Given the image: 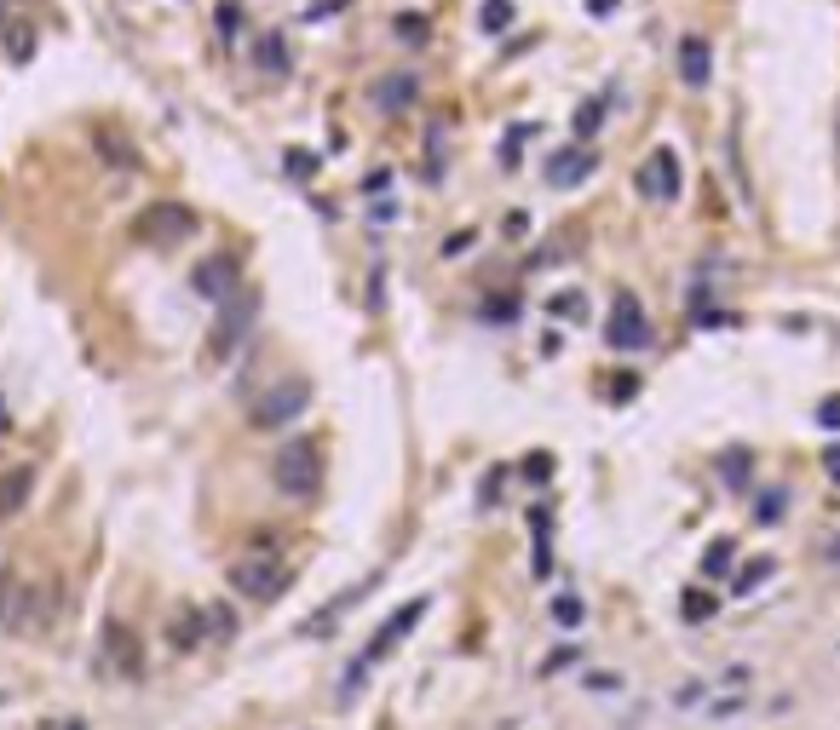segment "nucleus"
Returning <instances> with one entry per match:
<instances>
[{
	"label": "nucleus",
	"mask_w": 840,
	"mask_h": 730,
	"mask_svg": "<svg viewBox=\"0 0 840 730\" xmlns=\"http://www.w3.org/2000/svg\"><path fill=\"white\" fill-rule=\"evenodd\" d=\"M783 518H789V495H783V489H766V495H760V506H754V524H783Z\"/></svg>",
	"instance_id": "393cba45"
},
{
	"label": "nucleus",
	"mask_w": 840,
	"mask_h": 730,
	"mask_svg": "<svg viewBox=\"0 0 840 730\" xmlns=\"http://www.w3.org/2000/svg\"><path fill=\"white\" fill-rule=\"evenodd\" d=\"M254 311H259V299L254 294H242V299H225L219 305V322H213V334H208V363H225L236 345L248 340V328H254Z\"/></svg>",
	"instance_id": "0eeeda50"
},
{
	"label": "nucleus",
	"mask_w": 840,
	"mask_h": 730,
	"mask_svg": "<svg viewBox=\"0 0 840 730\" xmlns=\"http://www.w3.org/2000/svg\"><path fill=\"white\" fill-rule=\"evenodd\" d=\"M576 662H582V644H559V650L541 656V679H553L559 667H576Z\"/></svg>",
	"instance_id": "7c9ffc66"
},
{
	"label": "nucleus",
	"mask_w": 840,
	"mask_h": 730,
	"mask_svg": "<svg viewBox=\"0 0 840 730\" xmlns=\"http://www.w3.org/2000/svg\"><path fill=\"white\" fill-rule=\"evenodd\" d=\"M599 127H605V98H587L582 110H576V144H587V150H593Z\"/></svg>",
	"instance_id": "aec40b11"
},
{
	"label": "nucleus",
	"mask_w": 840,
	"mask_h": 730,
	"mask_svg": "<svg viewBox=\"0 0 840 730\" xmlns=\"http://www.w3.org/2000/svg\"><path fill=\"white\" fill-rule=\"evenodd\" d=\"M823 472H829V478L840 483V443H835V449H829V455H823Z\"/></svg>",
	"instance_id": "37998d69"
},
{
	"label": "nucleus",
	"mask_w": 840,
	"mask_h": 730,
	"mask_svg": "<svg viewBox=\"0 0 840 730\" xmlns=\"http://www.w3.org/2000/svg\"><path fill=\"white\" fill-rule=\"evenodd\" d=\"M714 679H679V690H674V708L679 713H702L708 702H714Z\"/></svg>",
	"instance_id": "6ab92c4d"
},
{
	"label": "nucleus",
	"mask_w": 840,
	"mask_h": 730,
	"mask_svg": "<svg viewBox=\"0 0 840 730\" xmlns=\"http://www.w3.org/2000/svg\"><path fill=\"white\" fill-rule=\"evenodd\" d=\"M213 23H219V35H242V29H248V12H242V6H236V0H219V6H213Z\"/></svg>",
	"instance_id": "cd10ccee"
},
{
	"label": "nucleus",
	"mask_w": 840,
	"mask_h": 730,
	"mask_svg": "<svg viewBox=\"0 0 840 730\" xmlns=\"http://www.w3.org/2000/svg\"><path fill=\"white\" fill-rule=\"evenodd\" d=\"M714 610L720 604H714V593H702V587H691V593L679 598V616L685 621H714Z\"/></svg>",
	"instance_id": "a878e982"
},
{
	"label": "nucleus",
	"mask_w": 840,
	"mask_h": 730,
	"mask_svg": "<svg viewBox=\"0 0 840 730\" xmlns=\"http://www.w3.org/2000/svg\"><path fill=\"white\" fill-rule=\"evenodd\" d=\"M731 558H737V541H714V547H708V558H702V570H708V575H725V570H731Z\"/></svg>",
	"instance_id": "2f4dec72"
},
{
	"label": "nucleus",
	"mask_w": 840,
	"mask_h": 730,
	"mask_svg": "<svg viewBox=\"0 0 840 730\" xmlns=\"http://www.w3.org/2000/svg\"><path fill=\"white\" fill-rule=\"evenodd\" d=\"M311 409V380H282V386L271 391H259L254 397V409H248V420H254L259 432H277V426H288V420H300V414Z\"/></svg>",
	"instance_id": "f03ea898"
},
{
	"label": "nucleus",
	"mask_w": 840,
	"mask_h": 730,
	"mask_svg": "<svg viewBox=\"0 0 840 730\" xmlns=\"http://www.w3.org/2000/svg\"><path fill=\"white\" fill-rule=\"evenodd\" d=\"M363 190H369V196H386V190H392V173H369V179H363Z\"/></svg>",
	"instance_id": "4c0bfd02"
},
{
	"label": "nucleus",
	"mask_w": 840,
	"mask_h": 730,
	"mask_svg": "<svg viewBox=\"0 0 840 730\" xmlns=\"http://www.w3.org/2000/svg\"><path fill=\"white\" fill-rule=\"evenodd\" d=\"M553 621H559V627H576V621H582V598H553Z\"/></svg>",
	"instance_id": "f704fd0d"
},
{
	"label": "nucleus",
	"mask_w": 840,
	"mask_h": 730,
	"mask_svg": "<svg viewBox=\"0 0 840 730\" xmlns=\"http://www.w3.org/2000/svg\"><path fill=\"white\" fill-rule=\"evenodd\" d=\"M0 587H6V575H0Z\"/></svg>",
	"instance_id": "09e8293b"
},
{
	"label": "nucleus",
	"mask_w": 840,
	"mask_h": 730,
	"mask_svg": "<svg viewBox=\"0 0 840 730\" xmlns=\"http://www.w3.org/2000/svg\"><path fill=\"white\" fill-rule=\"evenodd\" d=\"M98 673H116V679H144V639L127 621H104V639H98Z\"/></svg>",
	"instance_id": "39448f33"
},
{
	"label": "nucleus",
	"mask_w": 840,
	"mask_h": 730,
	"mask_svg": "<svg viewBox=\"0 0 840 730\" xmlns=\"http://www.w3.org/2000/svg\"><path fill=\"white\" fill-rule=\"evenodd\" d=\"M835 144H840V127H835Z\"/></svg>",
	"instance_id": "de8ad7c7"
},
{
	"label": "nucleus",
	"mask_w": 840,
	"mask_h": 730,
	"mask_svg": "<svg viewBox=\"0 0 840 730\" xmlns=\"http://www.w3.org/2000/svg\"><path fill=\"white\" fill-rule=\"evenodd\" d=\"M271 478L288 501H317L323 495V449L311 437H288L271 460Z\"/></svg>",
	"instance_id": "f257e3e1"
},
{
	"label": "nucleus",
	"mask_w": 840,
	"mask_h": 730,
	"mask_svg": "<svg viewBox=\"0 0 840 730\" xmlns=\"http://www.w3.org/2000/svg\"><path fill=\"white\" fill-rule=\"evenodd\" d=\"M771 575H777V558H754V564H743V570L731 575V598H754Z\"/></svg>",
	"instance_id": "f3484780"
},
{
	"label": "nucleus",
	"mask_w": 840,
	"mask_h": 730,
	"mask_svg": "<svg viewBox=\"0 0 840 730\" xmlns=\"http://www.w3.org/2000/svg\"><path fill=\"white\" fill-rule=\"evenodd\" d=\"M93 150H98L104 161H110L116 173H139V167H144V156H139V150H133V144H127L121 133H110V127H104V133H93Z\"/></svg>",
	"instance_id": "dca6fc26"
},
{
	"label": "nucleus",
	"mask_w": 840,
	"mask_h": 730,
	"mask_svg": "<svg viewBox=\"0 0 840 730\" xmlns=\"http://www.w3.org/2000/svg\"><path fill=\"white\" fill-rule=\"evenodd\" d=\"M547 311H553V317H564V322H582V317H587V294H582V288H564V294L547 299Z\"/></svg>",
	"instance_id": "b1692460"
},
{
	"label": "nucleus",
	"mask_w": 840,
	"mask_h": 730,
	"mask_svg": "<svg viewBox=\"0 0 840 730\" xmlns=\"http://www.w3.org/2000/svg\"><path fill=\"white\" fill-rule=\"evenodd\" d=\"M12 6H18V0H12ZM24 6H41V0H24Z\"/></svg>",
	"instance_id": "49530a36"
},
{
	"label": "nucleus",
	"mask_w": 840,
	"mask_h": 730,
	"mask_svg": "<svg viewBox=\"0 0 840 730\" xmlns=\"http://www.w3.org/2000/svg\"><path fill=\"white\" fill-rule=\"evenodd\" d=\"M639 196H651V202H674L679 196V156L668 144H656L651 161L639 167Z\"/></svg>",
	"instance_id": "9d476101"
},
{
	"label": "nucleus",
	"mask_w": 840,
	"mask_h": 730,
	"mask_svg": "<svg viewBox=\"0 0 840 730\" xmlns=\"http://www.w3.org/2000/svg\"><path fill=\"white\" fill-rule=\"evenodd\" d=\"M582 690H587V696H622L628 679H622L616 667H605V673H582Z\"/></svg>",
	"instance_id": "bb28decb"
},
{
	"label": "nucleus",
	"mask_w": 840,
	"mask_h": 730,
	"mask_svg": "<svg viewBox=\"0 0 840 730\" xmlns=\"http://www.w3.org/2000/svg\"><path fill=\"white\" fill-rule=\"evenodd\" d=\"M817 420H823V426H840V397H829V403L817 409Z\"/></svg>",
	"instance_id": "a19ab883"
},
{
	"label": "nucleus",
	"mask_w": 840,
	"mask_h": 730,
	"mask_svg": "<svg viewBox=\"0 0 840 730\" xmlns=\"http://www.w3.org/2000/svg\"><path fill=\"white\" fill-rule=\"evenodd\" d=\"M507 18H513V0H484V12H478V23H484V29H507Z\"/></svg>",
	"instance_id": "72a5a7b5"
},
{
	"label": "nucleus",
	"mask_w": 840,
	"mask_h": 730,
	"mask_svg": "<svg viewBox=\"0 0 840 730\" xmlns=\"http://www.w3.org/2000/svg\"><path fill=\"white\" fill-rule=\"evenodd\" d=\"M29 489H35V466H12L6 478H0V518H18L29 501Z\"/></svg>",
	"instance_id": "2eb2a0df"
},
{
	"label": "nucleus",
	"mask_w": 840,
	"mask_h": 730,
	"mask_svg": "<svg viewBox=\"0 0 840 730\" xmlns=\"http://www.w3.org/2000/svg\"><path fill=\"white\" fill-rule=\"evenodd\" d=\"M167 644L185 656V650H202L208 644V610H190V604H179L173 610V621H167Z\"/></svg>",
	"instance_id": "4468645a"
},
{
	"label": "nucleus",
	"mask_w": 840,
	"mask_h": 730,
	"mask_svg": "<svg viewBox=\"0 0 840 730\" xmlns=\"http://www.w3.org/2000/svg\"><path fill=\"white\" fill-rule=\"evenodd\" d=\"M616 6H622V0H587V12H593V18H610Z\"/></svg>",
	"instance_id": "79ce46f5"
},
{
	"label": "nucleus",
	"mask_w": 840,
	"mask_h": 730,
	"mask_svg": "<svg viewBox=\"0 0 840 730\" xmlns=\"http://www.w3.org/2000/svg\"><path fill=\"white\" fill-rule=\"evenodd\" d=\"M426 610H432V598H426V593H420V598H409V604H397L392 616H386V627L374 633V644L363 650V656H357V662H351L346 690H357V673H363V667H374L380 656H392L397 644H403V633H409V627H420V616H426Z\"/></svg>",
	"instance_id": "20e7f679"
},
{
	"label": "nucleus",
	"mask_w": 840,
	"mask_h": 730,
	"mask_svg": "<svg viewBox=\"0 0 840 730\" xmlns=\"http://www.w3.org/2000/svg\"><path fill=\"white\" fill-rule=\"evenodd\" d=\"M225 581H231V593L254 598V604H271L282 593V564L271 552H248V558H236L231 570H225Z\"/></svg>",
	"instance_id": "423d86ee"
},
{
	"label": "nucleus",
	"mask_w": 840,
	"mask_h": 730,
	"mask_svg": "<svg viewBox=\"0 0 840 730\" xmlns=\"http://www.w3.org/2000/svg\"><path fill=\"white\" fill-rule=\"evenodd\" d=\"M536 133V127H530V121H518V127H507V138H501V150H495V156L507 161V167H518V156H524V138Z\"/></svg>",
	"instance_id": "c756f323"
},
{
	"label": "nucleus",
	"mask_w": 840,
	"mask_h": 730,
	"mask_svg": "<svg viewBox=\"0 0 840 730\" xmlns=\"http://www.w3.org/2000/svg\"><path fill=\"white\" fill-rule=\"evenodd\" d=\"M0 432H6V403H0Z\"/></svg>",
	"instance_id": "a18cd8bd"
},
{
	"label": "nucleus",
	"mask_w": 840,
	"mask_h": 730,
	"mask_svg": "<svg viewBox=\"0 0 840 730\" xmlns=\"http://www.w3.org/2000/svg\"><path fill=\"white\" fill-rule=\"evenodd\" d=\"M236 282H242V271H236L231 253H213V259H202L196 271H190V294L213 299V305H225V299L236 294Z\"/></svg>",
	"instance_id": "1a4fd4ad"
},
{
	"label": "nucleus",
	"mask_w": 840,
	"mask_h": 730,
	"mask_svg": "<svg viewBox=\"0 0 840 730\" xmlns=\"http://www.w3.org/2000/svg\"><path fill=\"white\" fill-rule=\"evenodd\" d=\"M679 81L691 92L714 87V41H708V35H685V41H679Z\"/></svg>",
	"instance_id": "f8f14e48"
},
{
	"label": "nucleus",
	"mask_w": 840,
	"mask_h": 730,
	"mask_svg": "<svg viewBox=\"0 0 840 730\" xmlns=\"http://www.w3.org/2000/svg\"><path fill=\"white\" fill-rule=\"evenodd\" d=\"M311 167H317V161L305 156V150H288V173H311Z\"/></svg>",
	"instance_id": "ea45409f"
},
{
	"label": "nucleus",
	"mask_w": 840,
	"mask_h": 730,
	"mask_svg": "<svg viewBox=\"0 0 840 730\" xmlns=\"http://www.w3.org/2000/svg\"><path fill=\"white\" fill-rule=\"evenodd\" d=\"M593 167H599V156H593L587 144H564V150H553V161H547V184H553V190H576V184L593 179Z\"/></svg>",
	"instance_id": "9b49d317"
},
{
	"label": "nucleus",
	"mask_w": 840,
	"mask_h": 730,
	"mask_svg": "<svg viewBox=\"0 0 840 730\" xmlns=\"http://www.w3.org/2000/svg\"><path fill=\"white\" fill-rule=\"evenodd\" d=\"M64 730H87V725H81V719H70V725H64Z\"/></svg>",
	"instance_id": "c03bdc74"
},
{
	"label": "nucleus",
	"mask_w": 840,
	"mask_h": 730,
	"mask_svg": "<svg viewBox=\"0 0 840 730\" xmlns=\"http://www.w3.org/2000/svg\"><path fill=\"white\" fill-rule=\"evenodd\" d=\"M208 639H236V616H231V604H213V610H208Z\"/></svg>",
	"instance_id": "473e14b6"
},
{
	"label": "nucleus",
	"mask_w": 840,
	"mask_h": 730,
	"mask_svg": "<svg viewBox=\"0 0 840 730\" xmlns=\"http://www.w3.org/2000/svg\"><path fill=\"white\" fill-rule=\"evenodd\" d=\"M392 29H397V41H403V46H426V41H432V23L420 18V12H397Z\"/></svg>",
	"instance_id": "4be33fe9"
},
{
	"label": "nucleus",
	"mask_w": 840,
	"mask_h": 730,
	"mask_svg": "<svg viewBox=\"0 0 840 730\" xmlns=\"http://www.w3.org/2000/svg\"><path fill=\"white\" fill-rule=\"evenodd\" d=\"M501 230H507L513 242H518V236H530V213H507V225H501Z\"/></svg>",
	"instance_id": "e433bc0d"
},
{
	"label": "nucleus",
	"mask_w": 840,
	"mask_h": 730,
	"mask_svg": "<svg viewBox=\"0 0 840 730\" xmlns=\"http://www.w3.org/2000/svg\"><path fill=\"white\" fill-rule=\"evenodd\" d=\"M254 64L265 69V75H282V69L294 64V52H288L282 35H254Z\"/></svg>",
	"instance_id": "a211bd4d"
},
{
	"label": "nucleus",
	"mask_w": 840,
	"mask_h": 730,
	"mask_svg": "<svg viewBox=\"0 0 840 730\" xmlns=\"http://www.w3.org/2000/svg\"><path fill=\"white\" fill-rule=\"evenodd\" d=\"M530 529H536V575H547V570H553V547H547L553 512H547V506H536V512H530Z\"/></svg>",
	"instance_id": "412c9836"
},
{
	"label": "nucleus",
	"mask_w": 840,
	"mask_h": 730,
	"mask_svg": "<svg viewBox=\"0 0 840 730\" xmlns=\"http://www.w3.org/2000/svg\"><path fill=\"white\" fill-rule=\"evenodd\" d=\"M605 345H610V351H651V317H645V305H639L628 288H622L616 305H610Z\"/></svg>",
	"instance_id": "6e6552de"
},
{
	"label": "nucleus",
	"mask_w": 840,
	"mask_h": 730,
	"mask_svg": "<svg viewBox=\"0 0 840 730\" xmlns=\"http://www.w3.org/2000/svg\"><path fill=\"white\" fill-rule=\"evenodd\" d=\"M513 317H518V299H501V294L484 299V322H513Z\"/></svg>",
	"instance_id": "c9c22d12"
},
{
	"label": "nucleus",
	"mask_w": 840,
	"mask_h": 730,
	"mask_svg": "<svg viewBox=\"0 0 840 730\" xmlns=\"http://www.w3.org/2000/svg\"><path fill=\"white\" fill-rule=\"evenodd\" d=\"M369 98H374V110L380 115H397V110H409L420 98V75H409V69H397V75H386V81H374L369 87Z\"/></svg>",
	"instance_id": "ddd939ff"
},
{
	"label": "nucleus",
	"mask_w": 840,
	"mask_h": 730,
	"mask_svg": "<svg viewBox=\"0 0 840 730\" xmlns=\"http://www.w3.org/2000/svg\"><path fill=\"white\" fill-rule=\"evenodd\" d=\"M6 58H12V64H29V58H35V23H12V35H6Z\"/></svg>",
	"instance_id": "5701e85b"
},
{
	"label": "nucleus",
	"mask_w": 840,
	"mask_h": 730,
	"mask_svg": "<svg viewBox=\"0 0 840 730\" xmlns=\"http://www.w3.org/2000/svg\"><path fill=\"white\" fill-rule=\"evenodd\" d=\"M12 23H18V12H12V0H0V46H6V35H12Z\"/></svg>",
	"instance_id": "58836bf2"
},
{
	"label": "nucleus",
	"mask_w": 840,
	"mask_h": 730,
	"mask_svg": "<svg viewBox=\"0 0 840 730\" xmlns=\"http://www.w3.org/2000/svg\"><path fill=\"white\" fill-rule=\"evenodd\" d=\"M190 230H196V213L185 202H150L133 219V236H139L144 248H179Z\"/></svg>",
	"instance_id": "7ed1b4c3"
},
{
	"label": "nucleus",
	"mask_w": 840,
	"mask_h": 730,
	"mask_svg": "<svg viewBox=\"0 0 840 730\" xmlns=\"http://www.w3.org/2000/svg\"><path fill=\"white\" fill-rule=\"evenodd\" d=\"M720 478L731 483V489H748V478H754V460H748V455H720Z\"/></svg>",
	"instance_id": "c85d7f7f"
}]
</instances>
